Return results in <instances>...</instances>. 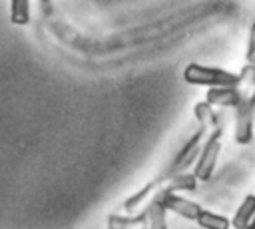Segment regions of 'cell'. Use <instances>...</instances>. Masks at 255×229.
Segmentation results:
<instances>
[{
  "mask_svg": "<svg viewBox=\"0 0 255 229\" xmlns=\"http://www.w3.org/2000/svg\"><path fill=\"white\" fill-rule=\"evenodd\" d=\"M203 139H205V133H203L201 129H197V131L185 141V145L177 151V155L171 159V163L167 165V169H165L159 177L165 179V177H171V175H177V173H185V169L197 159V155H199V151H201V145H203Z\"/></svg>",
  "mask_w": 255,
  "mask_h": 229,
  "instance_id": "cell-3",
  "label": "cell"
},
{
  "mask_svg": "<svg viewBox=\"0 0 255 229\" xmlns=\"http://www.w3.org/2000/svg\"><path fill=\"white\" fill-rule=\"evenodd\" d=\"M197 223L203 229H229L231 227V221L227 217L211 213V211H205V209H201V213L197 217Z\"/></svg>",
  "mask_w": 255,
  "mask_h": 229,
  "instance_id": "cell-12",
  "label": "cell"
},
{
  "mask_svg": "<svg viewBox=\"0 0 255 229\" xmlns=\"http://www.w3.org/2000/svg\"><path fill=\"white\" fill-rule=\"evenodd\" d=\"M143 213H145V225H147V229H167V219H165L167 211L161 205V201H159L157 195L151 197V201L145 205Z\"/></svg>",
  "mask_w": 255,
  "mask_h": 229,
  "instance_id": "cell-10",
  "label": "cell"
},
{
  "mask_svg": "<svg viewBox=\"0 0 255 229\" xmlns=\"http://www.w3.org/2000/svg\"><path fill=\"white\" fill-rule=\"evenodd\" d=\"M253 215H255V195H247L241 201V205L237 207V211L231 219V225L235 229H245L249 225V221L253 219Z\"/></svg>",
  "mask_w": 255,
  "mask_h": 229,
  "instance_id": "cell-11",
  "label": "cell"
},
{
  "mask_svg": "<svg viewBox=\"0 0 255 229\" xmlns=\"http://www.w3.org/2000/svg\"><path fill=\"white\" fill-rule=\"evenodd\" d=\"M10 20L18 26L30 22V0H10Z\"/></svg>",
  "mask_w": 255,
  "mask_h": 229,
  "instance_id": "cell-13",
  "label": "cell"
},
{
  "mask_svg": "<svg viewBox=\"0 0 255 229\" xmlns=\"http://www.w3.org/2000/svg\"><path fill=\"white\" fill-rule=\"evenodd\" d=\"M251 104H253V115H255V90H253V94H251Z\"/></svg>",
  "mask_w": 255,
  "mask_h": 229,
  "instance_id": "cell-16",
  "label": "cell"
},
{
  "mask_svg": "<svg viewBox=\"0 0 255 229\" xmlns=\"http://www.w3.org/2000/svg\"><path fill=\"white\" fill-rule=\"evenodd\" d=\"M253 90L239 84V86H227V88H209L205 94V102L209 106H221V108H237L247 98H251Z\"/></svg>",
  "mask_w": 255,
  "mask_h": 229,
  "instance_id": "cell-4",
  "label": "cell"
},
{
  "mask_svg": "<svg viewBox=\"0 0 255 229\" xmlns=\"http://www.w3.org/2000/svg\"><path fill=\"white\" fill-rule=\"evenodd\" d=\"M155 191H157V183H155V181L147 183V185H145V187H141L137 193H133L129 199H126V201H124V205H122V209H124L128 215L143 213L145 205L151 201V197L155 195Z\"/></svg>",
  "mask_w": 255,
  "mask_h": 229,
  "instance_id": "cell-8",
  "label": "cell"
},
{
  "mask_svg": "<svg viewBox=\"0 0 255 229\" xmlns=\"http://www.w3.org/2000/svg\"><path fill=\"white\" fill-rule=\"evenodd\" d=\"M155 195L159 197V201L165 207V211H173V213H177V215H181V217H185L189 221H197V217H199V213L203 209L195 201L185 199V197H181L177 193H161V191H155Z\"/></svg>",
  "mask_w": 255,
  "mask_h": 229,
  "instance_id": "cell-5",
  "label": "cell"
},
{
  "mask_svg": "<svg viewBox=\"0 0 255 229\" xmlns=\"http://www.w3.org/2000/svg\"><path fill=\"white\" fill-rule=\"evenodd\" d=\"M245 229H255V215H253V219H251V221H249V225H247V227H245Z\"/></svg>",
  "mask_w": 255,
  "mask_h": 229,
  "instance_id": "cell-15",
  "label": "cell"
},
{
  "mask_svg": "<svg viewBox=\"0 0 255 229\" xmlns=\"http://www.w3.org/2000/svg\"><path fill=\"white\" fill-rule=\"evenodd\" d=\"M157 191L161 193H177V191H193L197 187V179L193 177V173H177L171 177H157Z\"/></svg>",
  "mask_w": 255,
  "mask_h": 229,
  "instance_id": "cell-7",
  "label": "cell"
},
{
  "mask_svg": "<svg viewBox=\"0 0 255 229\" xmlns=\"http://www.w3.org/2000/svg\"><path fill=\"white\" fill-rule=\"evenodd\" d=\"M219 151H221V129L203 139V145H201V151L195 159V169H193V177L197 181H209L211 179Z\"/></svg>",
  "mask_w": 255,
  "mask_h": 229,
  "instance_id": "cell-2",
  "label": "cell"
},
{
  "mask_svg": "<svg viewBox=\"0 0 255 229\" xmlns=\"http://www.w3.org/2000/svg\"><path fill=\"white\" fill-rule=\"evenodd\" d=\"M183 78L187 84L195 86H207V88H227V86H239L241 78L239 74L221 70V68H211V66H201V64H187L183 70Z\"/></svg>",
  "mask_w": 255,
  "mask_h": 229,
  "instance_id": "cell-1",
  "label": "cell"
},
{
  "mask_svg": "<svg viewBox=\"0 0 255 229\" xmlns=\"http://www.w3.org/2000/svg\"><path fill=\"white\" fill-rule=\"evenodd\" d=\"M253 104L251 98H247L241 106L235 108V141L245 145L253 139Z\"/></svg>",
  "mask_w": 255,
  "mask_h": 229,
  "instance_id": "cell-6",
  "label": "cell"
},
{
  "mask_svg": "<svg viewBox=\"0 0 255 229\" xmlns=\"http://www.w3.org/2000/svg\"><path fill=\"white\" fill-rule=\"evenodd\" d=\"M247 66H255V22L249 32V46H247Z\"/></svg>",
  "mask_w": 255,
  "mask_h": 229,
  "instance_id": "cell-14",
  "label": "cell"
},
{
  "mask_svg": "<svg viewBox=\"0 0 255 229\" xmlns=\"http://www.w3.org/2000/svg\"><path fill=\"white\" fill-rule=\"evenodd\" d=\"M193 114H195V117H197V121H199V129L205 133V137L221 129L219 117H217V114L213 112V108H211L207 102L195 104V106H193Z\"/></svg>",
  "mask_w": 255,
  "mask_h": 229,
  "instance_id": "cell-9",
  "label": "cell"
}]
</instances>
